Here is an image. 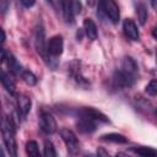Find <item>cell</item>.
<instances>
[{"mask_svg":"<svg viewBox=\"0 0 157 157\" xmlns=\"http://www.w3.org/2000/svg\"><path fill=\"white\" fill-rule=\"evenodd\" d=\"M152 7L156 9V0H152Z\"/></svg>","mask_w":157,"mask_h":157,"instance_id":"obj_32","label":"cell"},{"mask_svg":"<svg viewBox=\"0 0 157 157\" xmlns=\"http://www.w3.org/2000/svg\"><path fill=\"white\" fill-rule=\"evenodd\" d=\"M31 98L27 94H18L17 96V110H18V115L21 118H26L27 114L31 110Z\"/></svg>","mask_w":157,"mask_h":157,"instance_id":"obj_10","label":"cell"},{"mask_svg":"<svg viewBox=\"0 0 157 157\" xmlns=\"http://www.w3.org/2000/svg\"><path fill=\"white\" fill-rule=\"evenodd\" d=\"M135 81H136V75L128 74L123 70H118L113 75V83L115 87H119V88L131 87L135 83Z\"/></svg>","mask_w":157,"mask_h":157,"instance_id":"obj_4","label":"cell"},{"mask_svg":"<svg viewBox=\"0 0 157 157\" xmlns=\"http://www.w3.org/2000/svg\"><path fill=\"white\" fill-rule=\"evenodd\" d=\"M48 1H52V0H48Z\"/></svg>","mask_w":157,"mask_h":157,"instance_id":"obj_33","label":"cell"},{"mask_svg":"<svg viewBox=\"0 0 157 157\" xmlns=\"http://www.w3.org/2000/svg\"><path fill=\"white\" fill-rule=\"evenodd\" d=\"M123 29H124L125 36L129 39H131V40H139L140 33H139V29H137L136 23L132 20H130V18L124 20V22H123Z\"/></svg>","mask_w":157,"mask_h":157,"instance_id":"obj_11","label":"cell"},{"mask_svg":"<svg viewBox=\"0 0 157 157\" xmlns=\"http://www.w3.org/2000/svg\"><path fill=\"white\" fill-rule=\"evenodd\" d=\"M120 70L128 72V74H131V75H137V64L136 61L130 58V56H125L121 61V67Z\"/></svg>","mask_w":157,"mask_h":157,"instance_id":"obj_16","label":"cell"},{"mask_svg":"<svg viewBox=\"0 0 157 157\" xmlns=\"http://www.w3.org/2000/svg\"><path fill=\"white\" fill-rule=\"evenodd\" d=\"M60 136L64 141V144L66 145L67 150L70 153H76L78 151V147H80V144H78V140L76 137V135L69 130V129H61L60 130Z\"/></svg>","mask_w":157,"mask_h":157,"instance_id":"obj_8","label":"cell"},{"mask_svg":"<svg viewBox=\"0 0 157 157\" xmlns=\"http://www.w3.org/2000/svg\"><path fill=\"white\" fill-rule=\"evenodd\" d=\"M21 78H22L28 86H34V85L37 83V77H36V75H34L32 71H29V70H23V71L21 72Z\"/></svg>","mask_w":157,"mask_h":157,"instance_id":"obj_21","label":"cell"},{"mask_svg":"<svg viewBox=\"0 0 157 157\" xmlns=\"http://www.w3.org/2000/svg\"><path fill=\"white\" fill-rule=\"evenodd\" d=\"M26 153L29 156V157H38L39 156V147H38V144L33 140H29L27 141L26 144Z\"/></svg>","mask_w":157,"mask_h":157,"instance_id":"obj_19","label":"cell"},{"mask_svg":"<svg viewBox=\"0 0 157 157\" xmlns=\"http://www.w3.org/2000/svg\"><path fill=\"white\" fill-rule=\"evenodd\" d=\"M5 39H6V33H5V31L2 29V27L0 26V44H2V43L5 42Z\"/></svg>","mask_w":157,"mask_h":157,"instance_id":"obj_27","label":"cell"},{"mask_svg":"<svg viewBox=\"0 0 157 157\" xmlns=\"http://www.w3.org/2000/svg\"><path fill=\"white\" fill-rule=\"evenodd\" d=\"M6 61H7V66H9L10 71L13 75H21V72L23 71V67H22V65L18 63V60L11 53L6 54Z\"/></svg>","mask_w":157,"mask_h":157,"instance_id":"obj_15","label":"cell"},{"mask_svg":"<svg viewBox=\"0 0 157 157\" xmlns=\"http://www.w3.org/2000/svg\"><path fill=\"white\" fill-rule=\"evenodd\" d=\"M21 2H22V5H23L25 7L29 9V7H32V6L36 4V0H21Z\"/></svg>","mask_w":157,"mask_h":157,"instance_id":"obj_26","label":"cell"},{"mask_svg":"<svg viewBox=\"0 0 157 157\" xmlns=\"http://www.w3.org/2000/svg\"><path fill=\"white\" fill-rule=\"evenodd\" d=\"M77 117H83V118H88L91 120L94 121H102V123H108L109 119L105 114H103L102 112L92 108V107H82L80 109H77L76 112Z\"/></svg>","mask_w":157,"mask_h":157,"instance_id":"obj_7","label":"cell"},{"mask_svg":"<svg viewBox=\"0 0 157 157\" xmlns=\"http://www.w3.org/2000/svg\"><path fill=\"white\" fill-rule=\"evenodd\" d=\"M136 12H137V16H139V22L140 25H145L146 20H147V9L144 4H137L136 6Z\"/></svg>","mask_w":157,"mask_h":157,"instance_id":"obj_22","label":"cell"},{"mask_svg":"<svg viewBox=\"0 0 157 157\" xmlns=\"http://www.w3.org/2000/svg\"><path fill=\"white\" fill-rule=\"evenodd\" d=\"M0 2L2 4V6H1L2 11H6L7 7H9V0H0Z\"/></svg>","mask_w":157,"mask_h":157,"instance_id":"obj_29","label":"cell"},{"mask_svg":"<svg viewBox=\"0 0 157 157\" xmlns=\"http://www.w3.org/2000/svg\"><path fill=\"white\" fill-rule=\"evenodd\" d=\"M5 59H6V53H5L4 49L0 47V65H1V63H2Z\"/></svg>","mask_w":157,"mask_h":157,"instance_id":"obj_28","label":"cell"},{"mask_svg":"<svg viewBox=\"0 0 157 157\" xmlns=\"http://www.w3.org/2000/svg\"><path fill=\"white\" fill-rule=\"evenodd\" d=\"M0 82L9 93H11V94L16 93V83H15L13 78L1 67H0Z\"/></svg>","mask_w":157,"mask_h":157,"instance_id":"obj_13","label":"cell"},{"mask_svg":"<svg viewBox=\"0 0 157 157\" xmlns=\"http://www.w3.org/2000/svg\"><path fill=\"white\" fill-rule=\"evenodd\" d=\"M61 9H63V16L67 23H74V12L71 7V0H61Z\"/></svg>","mask_w":157,"mask_h":157,"instance_id":"obj_17","label":"cell"},{"mask_svg":"<svg viewBox=\"0 0 157 157\" xmlns=\"http://www.w3.org/2000/svg\"><path fill=\"white\" fill-rule=\"evenodd\" d=\"M69 71H70V77L80 86V87H88L90 86V81L88 78L82 75V71H81V67H80V63L78 61H74L70 67H69Z\"/></svg>","mask_w":157,"mask_h":157,"instance_id":"obj_9","label":"cell"},{"mask_svg":"<svg viewBox=\"0 0 157 157\" xmlns=\"http://www.w3.org/2000/svg\"><path fill=\"white\" fill-rule=\"evenodd\" d=\"M131 151H134L135 153H137L140 156H144V157H153L157 153L156 150L151 148V147H132Z\"/></svg>","mask_w":157,"mask_h":157,"instance_id":"obj_20","label":"cell"},{"mask_svg":"<svg viewBox=\"0 0 157 157\" xmlns=\"http://www.w3.org/2000/svg\"><path fill=\"white\" fill-rule=\"evenodd\" d=\"M63 50H64V39H63V36H60V34L53 36L47 42V52H48L49 56L58 58L59 55H61Z\"/></svg>","mask_w":157,"mask_h":157,"instance_id":"obj_6","label":"cell"},{"mask_svg":"<svg viewBox=\"0 0 157 157\" xmlns=\"http://www.w3.org/2000/svg\"><path fill=\"white\" fill-rule=\"evenodd\" d=\"M145 91H146V93L150 94L151 97H155V96L157 94V81H156V80H151V81L147 83Z\"/></svg>","mask_w":157,"mask_h":157,"instance_id":"obj_24","label":"cell"},{"mask_svg":"<svg viewBox=\"0 0 157 157\" xmlns=\"http://www.w3.org/2000/svg\"><path fill=\"white\" fill-rule=\"evenodd\" d=\"M97 153H98V155H103V156H108V152L104 151L103 148H98V150H97Z\"/></svg>","mask_w":157,"mask_h":157,"instance_id":"obj_30","label":"cell"},{"mask_svg":"<svg viewBox=\"0 0 157 157\" xmlns=\"http://www.w3.org/2000/svg\"><path fill=\"white\" fill-rule=\"evenodd\" d=\"M43 156L45 157H55L56 156V151L54 148V145L50 141H45L44 142V151H43Z\"/></svg>","mask_w":157,"mask_h":157,"instance_id":"obj_23","label":"cell"},{"mask_svg":"<svg viewBox=\"0 0 157 157\" xmlns=\"http://www.w3.org/2000/svg\"><path fill=\"white\" fill-rule=\"evenodd\" d=\"M99 7L113 23H117L119 21L120 12H119V7L114 0H99Z\"/></svg>","mask_w":157,"mask_h":157,"instance_id":"obj_3","label":"cell"},{"mask_svg":"<svg viewBox=\"0 0 157 157\" xmlns=\"http://www.w3.org/2000/svg\"><path fill=\"white\" fill-rule=\"evenodd\" d=\"M83 33L91 40H96L98 38V29H97V26L93 22V20L85 18V21H83Z\"/></svg>","mask_w":157,"mask_h":157,"instance_id":"obj_14","label":"cell"},{"mask_svg":"<svg viewBox=\"0 0 157 157\" xmlns=\"http://www.w3.org/2000/svg\"><path fill=\"white\" fill-rule=\"evenodd\" d=\"M34 45H36V49H37L38 54L43 58V60L47 63V65L54 67L53 64H52V60H53L54 58L49 56V54H48V52H47V40H45V32H44L43 26H39V27L37 28L36 39H34Z\"/></svg>","mask_w":157,"mask_h":157,"instance_id":"obj_2","label":"cell"},{"mask_svg":"<svg viewBox=\"0 0 157 157\" xmlns=\"http://www.w3.org/2000/svg\"><path fill=\"white\" fill-rule=\"evenodd\" d=\"M0 130L2 135V140L5 144V147L10 156H17V144L15 137V124L11 120V118L6 115H1L0 118Z\"/></svg>","mask_w":157,"mask_h":157,"instance_id":"obj_1","label":"cell"},{"mask_svg":"<svg viewBox=\"0 0 157 157\" xmlns=\"http://www.w3.org/2000/svg\"><path fill=\"white\" fill-rule=\"evenodd\" d=\"M101 140L108 141V142H113V144H126L128 142V137H125L124 135L118 134V132H109V134L102 135Z\"/></svg>","mask_w":157,"mask_h":157,"instance_id":"obj_18","label":"cell"},{"mask_svg":"<svg viewBox=\"0 0 157 157\" xmlns=\"http://www.w3.org/2000/svg\"><path fill=\"white\" fill-rule=\"evenodd\" d=\"M77 130L82 134H91L96 130V121L91 120L88 118H83V117H78V120L76 123Z\"/></svg>","mask_w":157,"mask_h":157,"instance_id":"obj_12","label":"cell"},{"mask_svg":"<svg viewBox=\"0 0 157 157\" xmlns=\"http://www.w3.org/2000/svg\"><path fill=\"white\" fill-rule=\"evenodd\" d=\"M71 7H72V12H74V15L80 13V12H81V9H82L81 2H80L78 0H71Z\"/></svg>","mask_w":157,"mask_h":157,"instance_id":"obj_25","label":"cell"},{"mask_svg":"<svg viewBox=\"0 0 157 157\" xmlns=\"http://www.w3.org/2000/svg\"><path fill=\"white\" fill-rule=\"evenodd\" d=\"M86 2H87V5H88V6H94L96 0H86Z\"/></svg>","mask_w":157,"mask_h":157,"instance_id":"obj_31","label":"cell"},{"mask_svg":"<svg viewBox=\"0 0 157 157\" xmlns=\"http://www.w3.org/2000/svg\"><path fill=\"white\" fill-rule=\"evenodd\" d=\"M39 126L40 130L47 134V135H52L56 131V121L54 119V117L48 113V112H42L39 115Z\"/></svg>","mask_w":157,"mask_h":157,"instance_id":"obj_5","label":"cell"}]
</instances>
